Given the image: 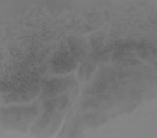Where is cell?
<instances>
[{
    "label": "cell",
    "instance_id": "1",
    "mask_svg": "<svg viewBox=\"0 0 157 138\" xmlns=\"http://www.w3.org/2000/svg\"><path fill=\"white\" fill-rule=\"evenodd\" d=\"M39 113L36 106H11L1 109L2 123L11 128L25 129Z\"/></svg>",
    "mask_w": 157,
    "mask_h": 138
},
{
    "label": "cell",
    "instance_id": "2",
    "mask_svg": "<svg viewBox=\"0 0 157 138\" xmlns=\"http://www.w3.org/2000/svg\"><path fill=\"white\" fill-rule=\"evenodd\" d=\"M51 67L55 74H66L76 69L77 61L66 49H59L53 55Z\"/></svg>",
    "mask_w": 157,
    "mask_h": 138
},
{
    "label": "cell",
    "instance_id": "3",
    "mask_svg": "<svg viewBox=\"0 0 157 138\" xmlns=\"http://www.w3.org/2000/svg\"><path fill=\"white\" fill-rule=\"evenodd\" d=\"M40 89L38 85H24L4 96L6 103H22L29 102L36 97Z\"/></svg>",
    "mask_w": 157,
    "mask_h": 138
},
{
    "label": "cell",
    "instance_id": "4",
    "mask_svg": "<svg viewBox=\"0 0 157 138\" xmlns=\"http://www.w3.org/2000/svg\"><path fill=\"white\" fill-rule=\"evenodd\" d=\"M71 83L68 78L54 79L46 82L42 89V97H54L66 90Z\"/></svg>",
    "mask_w": 157,
    "mask_h": 138
},
{
    "label": "cell",
    "instance_id": "5",
    "mask_svg": "<svg viewBox=\"0 0 157 138\" xmlns=\"http://www.w3.org/2000/svg\"><path fill=\"white\" fill-rule=\"evenodd\" d=\"M113 100L106 95L100 94L96 97L89 98L82 103L84 110L92 109H105L112 105Z\"/></svg>",
    "mask_w": 157,
    "mask_h": 138
},
{
    "label": "cell",
    "instance_id": "6",
    "mask_svg": "<svg viewBox=\"0 0 157 138\" xmlns=\"http://www.w3.org/2000/svg\"><path fill=\"white\" fill-rule=\"evenodd\" d=\"M68 44L71 56L77 61L83 59L87 50L84 41L76 37H71L68 40Z\"/></svg>",
    "mask_w": 157,
    "mask_h": 138
},
{
    "label": "cell",
    "instance_id": "7",
    "mask_svg": "<svg viewBox=\"0 0 157 138\" xmlns=\"http://www.w3.org/2000/svg\"><path fill=\"white\" fill-rule=\"evenodd\" d=\"M69 102V98L67 97L62 95L56 98H51L44 102L43 107L45 113L51 114L57 111L64 109L67 105Z\"/></svg>",
    "mask_w": 157,
    "mask_h": 138
},
{
    "label": "cell",
    "instance_id": "8",
    "mask_svg": "<svg viewBox=\"0 0 157 138\" xmlns=\"http://www.w3.org/2000/svg\"><path fill=\"white\" fill-rule=\"evenodd\" d=\"M95 71V67L90 62H82L78 69V76L80 81L87 82L92 76Z\"/></svg>",
    "mask_w": 157,
    "mask_h": 138
},
{
    "label": "cell",
    "instance_id": "9",
    "mask_svg": "<svg viewBox=\"0 0 157 138\" xmlns=\"http://www.w3.org/2000/svg\"><path fill=\"white\" fill-rule=\"evenodd\" d=\"M104 38L102 37V36L100 34H95V36H94L93 38L91 39V44L94 48H97L99 47L101 45H102V42Z\"/></svg>",
    "mask_w": 157,
    "mask_h": 138
}]
</instances>
